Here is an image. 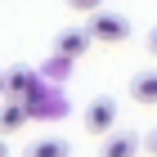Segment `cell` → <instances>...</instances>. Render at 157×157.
Returning a JSON list of instances; mask_svg holds the SVG:
<instances>
[{
  "instance_id": "obj_12",
  "label": "cell",
  "mask_w": 157,
  "mask_h": 157,
  "mask_svg": "<svg viewBox=\"0 0 157 157\" xmlns=\"http://www.w3.org/2000/svg\"><path fill=\"white\" fill-rule=\"evenodd\" d=\"M0 157H9V148H5V139H0Z\"/></svg>"
},
{
  "instance_id": "obj_4",
  "label": "cell",
  "mask_w": 157,
  "mask_h": 157,
  "mask_svg": "<svg viewBox=\"0 0 157 157\" xmlns=\"http://www.w3.org/2000/svg\"><path fill=\"white\" fill-rule=\"evenodd\" d=\"M99 157H139V135H135V130H117V135H112L108 130Z\"/></svg>"
},
{
  "instance_id": "obj_9",
  "label": "cell",
  "mask_w": 157,
  "mask_h": 157,
  "mask_svg": "<svg viewBox=\"0 0 157 157\" xmlns=\"http://www.w3.org/2000/svg\"><path fill=\"white\" fill-rule=\"evenodd\" d=\"M63 5H67L72 13H90V9H99L103 0H63Z\"/></svg>"
},
{
  "instance_id": "obj_5",
  "label": "cell",
  "mask_w": 157,
  "mask_h": 157,
  "mask_svg": "<svg viewBox=\"0 0 157 157\" xmlns=\"http://www.w3.org/2000/svg\"><path fill=\"white\" fill-rule=\"evenodd\" d=\"M32 90H40V76L32 72V67L5 72V99H23V94H32Z\"/></svg>"
},
{
  "instance_id": "obj_11",
  "label": "cell",
  "mask_w": 157,
  "mask_h": 157,
  "mask_svg": "<svg viewBox=\"0 0 157 157\" xmlns=\"http://www.w3.org/2000/svg\"><path fill=\"white\" fill-rule=\"evenodd\" d=\"M148 157H157V130L148 135Z\"/></svg>"
},
{
  "instance_id": "obj_10",
  "label": "cell",
  "mask_w": 157,
  "mask_h": 157,
  "mask_svg": "<svg viewBox=\"0 0 157 157\" xmlns=\"http://www.w3.org/2000/svg\"><path fill=\"white\" fill-rule=\"evenodd\" d=\"M148 54H153V59H157V27H153V32H148Z\"/></svg>"
},
{
  "instance_id": "obj_6",
  "label": "cell",
  "mask_w": 157,
  "mask_h": 157,
  "mask_svg": "<svg viewBox=\"0 0 157 157\" xmlns=\"http://www.w3.org/2000/svg\"><path fill=\"white\" fill-rule=\"evenodd\" d=\"M23 157H72V144L59 139V135H40V139H32L23 148Z\"/></svg>"
},
{
  "instance_id": "obj_13",
  "label": "cell",
  "mask_w": 157,
  "mask_h": 157,
  "mask_svg": "<svg viewBox=\"0 0 157 157\" xmlns=\"http://www.w3.org/2000/svg\"><path fill=\"white\" fill-rule=\"evenodd\" d=\"M0 99H5V72H0Z\"/></svg>"
},
{
  "instance_id": "obj_3",
  "label": "cell",
  "mask_w": 157,
  "mask_h": 157,
  "mask_svg": "<svg viewBox=\"0 0 157 157\" xmlns=\"http://www.w3.org/2000/svg\"><path fill=\"white\" fill-rule=\"evenodd\" d=\"M112 126H117V103H112L108 94H99L90 108H85V130L90 135H108Z\"/></svg>"
},
{
  "instance_id": "obj_7",
  "label": "cell",
  "mask_w": 157,
  "mask_h": 157,
  "mask_svg": "<svg viewBox=\"0 0 157 157\" xmlns=\"http://www.w3.org/2000/svg\"><path fill=\"white\" fill-rule=\"evenodd\" d=\"M130 99L135 103H157V67H144V72H135L130 76Z\"/></svg>"
},
{
  "instance_id": "obj_8",
  "label": "cell",
  "mask_w": 157,
  "mask_h": 157,
  "mask_svg": "<svg viewBox=\"0 0 157 157\" xmlns=\"http://www.w3.org/2000/svg\"><path fill=\"white\" fill-rule=\"evenodd\" d=\"M27 126V112L18 99H0V135H13V130H23Z\"/></svg>"
},
{
  "instance_id": "obj_1",
  "label": "cell",
  "mask_w": 157,
  "mask_h": 157,
  "mask_svg": "<svg viewBox=\"0 0 157 157\" xmlns=\"http://www.w3.org/2000/svg\"><path fill=\"white\" fill-rule=\"evenodd\" d=\"M85 36L94 40V45H121V40H130V23H126V13H108L99 5V9H90Z\"/></svg>"
},
{
  "instance_id": "obj_2",
  "label": "cell",
  "mask_w": 157,
  "mask_h": 157,
  "mask_svg": "<svg viewBox=\"0 0 157 157\" xmlns=\"http://www.w3.org/2000/svg\"><path fill=\"white\" fill-rule=\"evenodd\" d=\"M90 45H94V40L85 36V27H67V32H59V36H54V59L76 63V59H81Z\"/></svg>"
}]
</instances>
